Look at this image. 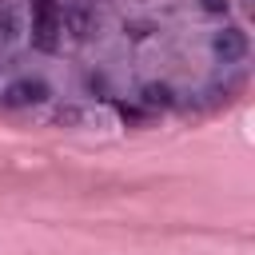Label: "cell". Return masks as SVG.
<instances>
[{"label":"cell","instance_id":"cell-1","mask_svg":"<svg viewBox=\"0 0 255 255\" xmlns=\"http://www.w3.org/2000/svg\"><path fill=\"white\" fill-rule=\"evenodd\" d=\"M44 96H48V84H40V80H16V84H8L4 104H8V108H32V104H40Z\"/></svg>","mask_w":255,"mask_h":255},{"label":"cell","instance_id":"cell-2","mask_svg":"<svg viewBox=\"0 0 255 255\" xmlns=\"http://www.w3.org/2000/svg\"><path fill=\"white\" fill-rule=\"evenodd\" d=\"M215 52H219L223 60H239V56L247 52V36H243L239 28H223V32L215 36Z\"/></svg>","mask_w":255,"mask_h":255},{"label":"cell","instance_id":"cell-3","mask_svg":"<svg viewBox=\"0 0 255 255\" xmlns=\"http://www.w3.org/2000/svg\"><path fill=\"white\" fill-rule=\"evenodd\" d=\"M60 28H64V20H32V44L52 52L56 40H60Z\"/></svg>","mask_w":255,"mask_h":255},{"label":"cell","instance_id":"cell-4","mask_svg":"<svg viewBox=\"0 0 255 255\" xmlns=\"http://www.w3.org/2000/svg\"><path fill=\"white\" fill-rule=\"evenodd\" d=\"M143 104L147 108H167L171 104V88L167 84H147L143 88Z\"/></svg>","mask_w":255,"mask_h":255},{"label":"cell","instance_id":"cell-5","mask_svg":"<svg viewBox=\"0 0 255 255\" xmlns=\"http://www.w3.org/2000/svg\"><path fill=\"white\" fill-rule=\"evenodd\" d=\"M32 20H64L56 0H32Z\"/></svg>","mask_w":255,"mask_h":255},{"label":"cell","instance_id":"cell-6","mask_svg":"<svg viewBox=\"0 0 255 255\" xmlns=\"http://www.w3.org/2000/svg\"><path fill=\"white\" fill-rule=\"evenodd\" d=\"M16 36V20H12V12H0V40H12Z\"/></svg>","mask_w":255,"mask_h":255},{"label":"cell","instance_id":"cell-7","mask_svg":"<svg viewBox=\"0 0 255 255\" xmlns=\"http://www.w3.org/2000/svg\"><path fill=\"white\" fill-rule=\"evenodd\" d=\"M203 8H207V12H223V8H227V0H203Z\"/></svg>","mask_w":255,"mask_h":255}]
</instances>
